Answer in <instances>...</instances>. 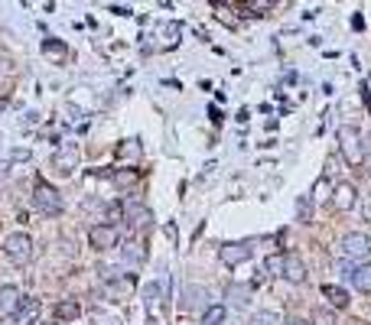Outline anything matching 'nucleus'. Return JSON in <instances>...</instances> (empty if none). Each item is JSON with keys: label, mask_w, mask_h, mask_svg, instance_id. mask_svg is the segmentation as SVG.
Masks as SVG:
<instances>
[{"label": "nucleus", "mask_w": 371, "mask_h": 325, "mask_svg": "<svg viewBox=\"0 0 371 325\" xmlns=\"http://www.w3.org/2000/svg\"><path fill=\"white\" fill-rule=\"evenodd\" d=\"M335 140H339V153L346 156L348 166H359L361 160H365V143H361V134L359 127H339V134H335Z\"/></svg>", "instance_id": "obj_1"}, {"label": "nucleus", "mask_w": 371, "mask_h": 325, "mask_svg": "<svg viewBox=\"0 0 371 325\" xmlns=\"http://www.w3.org/2000/svg\"><path fill=\"white\" fill-rule=\"evenodd\" d=\"M33 205H36L43 215H59V212H62L59 192H56L49 182H36V192H33Z\"/></svg>", "instance_id": "obj_2"}, {"label": "nucleus", "mask_w": 371, "mask_h": 325, "mask_svg": "<svg viewBox=\"0 0 371 325\" xmlns=\"http://www.w3.org/2000/svg\"><path fill=\"white\" fill-rule=\"evenodd\" d=\"M3 250H7V257L13 263L33 261V241H30V234H10V238L3 241Z\"/></svg>", "instance_id": "obj_3"}, {"label": "nucleus", "mask_w": 371, "mask_h": 325, "mask_svg": "<svg viewBox=\"0 0 371 325\" xmlns=\"http://www.w3.org/2000/svg\"><path fill=\"white\" fill-rule=\"evenodd\" d=\"M251 254H254L251 241H232V244H222V248H218V261H222L225 267H238V263L251 261Z\"/></svg>", "instance_id": "obj_4"}, {"label": "nucleus", "mask_w": 371, "mask_h": 325, "mask_svg": "<svg viewBox=\"0 0 371 325\" xmlns=\"http://www.w3.org/2000/svg\"><path fill=\"white\" fill-rule=\"evenodd\" d=\"M342 254H346L348 261H365L371 254V238L361 234V231H352V234L342 238Z\"/></svg>", "instance_id": "obj_5"}, {"label": "nucleus", "mask_w": 371, "mask_h": 325, "mask_svg": "<svg viewBox=\"0 0 371 325\" xmlns=\"http://www.w3.org/2000/svg\"><path fill=\"white\" fill-rule=\"evenodd\" d=\"M88 241H91V248L95 250H111V248H117L121 234H117V228L114 225H95L91 231H88Z\"/></svg>", "instance_id": "obj_6"}, {"label": "nucleus", "mask_w": 371, "mask_h": 325, "mask_svg": "<svg viewBox=\"0 0 371 325\" xmlns=\"http://www.w3.org/2000/svg\"><path fill=\"white\" fill-rule=\"evenodd\" d=\"M329 202H333L335 212H352V208H355V202H359V192H355L352 182H339V186L333 189Z\"/></svg>", "instance_id": "obj_7"}, {"label": "nucleus", "mask_w": 371, "mask_h": 325, "mask_svg": "<svg viewBox=\"0 0 371 325\" xmlns=\"http://www.w3.org/2000/svg\"><path fill=\"white\" fill-rule=\"evenodd\" d=\"M52 166H56V173H59V176H72L75 166H78V147L65 143V150H56V156H52Z\"/></svg>", "instance_id": "obj_8"}, {"label": "nucleus", "mask_w": 371, "mask_h": 325, "mask_svg": "<svg viewBox=\"0 0 371 325\" xmlns=\"http://www.w3.org/2000/svg\"><path fill=\"white\" fill-rule=\"evenodd\" d=\"M284 280H290V283H303L306 280V263L300 261L297 254H286L284 257Z\"/></svg>", "instance_id": "obj_9"}, {"label": "nucleus", "mask_w": 371, "mask_h": 325, "mask_svg": "<svg viewBox=\"0 0 371 325\" xmlns=\"http://www.w3.org/2000/svg\"><path fill=\"white\" fill-rule=\"evenodd\" d=\"M20 289L16 287H0V315H13L16 306H20Z\"/></svg>", "instance_id": "obj_10"}, {"label": "nucleus", "mask_w": 371, "mask_h": 325, "mask_svg": "<svg viewBox=\"0 0 371 325\" xmlns=\"http://www.w3.org/2000/svg\"><path fill=\"white\" fill-rule=\"evenodd\" d=\"M322 296L329 300V306L333 309H346L348 306V293L342 287H333V283H322Z\"/></svg>", "instance_id": "obj_11"}, {"label": "nucleus", "mask_w": 371, "mask_h": 325, "mask_svg": "<svg viewBox=\"0 0 371 325\" xmlns=\"http://www.w3.org/2000/svg\"><path fill=\"white\" fill-rule=\"evenodd\" d=\"M205 289L202 287H186V309H199V313H205L209 309V302H205Z\"/></svg>", "instance_id": "obj_12"}, {"label": "nucleus", "mask_w": 371, "mask_h": 325, "mask_svg": "<svg viewBox=\"0 0 371 325\" xmlns=\"http://www.w3.org/2000/svg\"><path fill=\"white\" fill-rule=\"evenodd\" d=\"M225 296H228V302H232L235 309H247V302H251V289L241 287V283H232Z\"/></svg>", "instance_id": "obj_13"}, {"label": "nucleus", "mask_w": 371, "mask_h": 325, "mask_svg": "<svg viewBox=\"0 0 371 325\" xmlns=\"http://www.w3.org/2000/svg\"><path fill=\"white\" fill-rule=\"evenodd\" d=\"M352 280V287L361 289V293H371V263H361V267H355V274L348 276Z\"/></svg>", "instance_id": "obj_14"}, {"label": "nucleus", "mask_w": 371, "mask_h": 325, "mask_svg": "<svg viewBox=\"0 0 371 325\" xmlns=\"http://www.w3.org/2000/svg\"><path fill=\"white\" fill-rule=\"evenodd\" d=\"M78 315H82V306H78L75 300H65V302L56 306V319H62V322H75Z\"/></svg>", "instance_id": "obj_15"}, {"label": "nucleus", "mask_w": 371, "mask_h": 325, "mask_svg": "<svg viewBox=\"0 0 371 325\" xmlns=\"http://www.w3.org/2000/svg\"><path fill=\"white\" fill-rule=\"evenodd\" d=\"M36 309H39V300H20V306H16V322H30V319H33V315H36Z\"/></svg>", "instance_id": "obj_16"}, {"label": "nucleus", "mask_w": 371, "mask_h": 325, "mask_svg": "<svg viewBox=\"0 0 371 325\" xmlns=\"http://www.w3.org/2000/svg\"><path fill=\"white\" fill-rule=\"evenodd\" d=\"M251 325H284V319H280V313H273V309H260V313H254Z\"/></svg>", "instance_id": "obj_17"}, {"label": "nucleus", "mask_w": 371, "mask_h": 325, "mask_svg": "<svg viewBox=\"0 0 371 325\" xmlns=\"http://www.w3.org/2000/svg\"><path fill=\"white\" fill-rule=\"evenodd\" d=\"M202 325H225V306H209L202 313Z\"/></svg>", "instance_id": "obj_18"}, {"label": "nucleus", "mask_w": 371, "mask_h": 325, "mask_svg": "<svg viewBox=\"0 0 371 325\" xmlns=\"http://www.w3.org/2000/svg\"><path fill=\"white\" fill-rule=\"evenodd\" d=\"M297 218L306 225V221H313V199L309 195H300V202H297Z\"/></svg>", "instance_id": "obj_19"}, {"label": "nucleus", "mask_w": 371, "mask_h": 325, "mask_svg": "<svg viewBox=\"0 0 371 325\" xmlns=\"http://www.w3.org/2000/svg\"><path fill=\"white\" fill-rule=\"evenodd\" d=\"M131 225L134 228H147L150 225V212L140 205H131Z\"/></svg>", "instance_id": "obj_20"}, {"label": "nucleus", "mask_w": 371, "mask_h": 325, "mask_svg": "<svg viewBox=\"0 0 371 325\" xmlns=\"http://www.w3.org/2000/svg\"><path fill=\"white\" fill-rule=\"evenodd\" d=\"M157 302H160V287L157 283H147L144 287V306L147 309H157Z\"/></svg>", "instance_id": "obj_21"}, {"label": "nucleus", "mask_w": 371, "mask_h": 325, "mask_svg": "<svg viewBox=\"0 0 371 325\" xmlns=\"http://www.w3.org/2000/svg\"><path fill=\"white\" fill-rule=\"evenodd\" d=\"M43 52H46L49 59H65V46H59L56 39H46V43H43Z\"/></svg>", "instance_id": "obj_22"}, {"label": "nucleus", "mask_w": 371, "mask_h": 325, "mask_svg": "<svg viewBox=\"0 0 371 325\" xmlns=\"http://www.w3.org/2000/svg\"><path fill=\"white\" fill-rule=\"evenodd\" d=\"M313 325H335V313L333 309H326V306H319L316 315H313Z\"/></svg>", "instance_id": "obj_23"}, {"label": "nucleus", "mask_w": 371, "mask_h": 325, "mask_svg": "<svg viewBox=\"0 0 371 325\" xmlns=\"http://www.w3.org/2000/svg\"><path fill=\"white\" fill-rule=\"evenodd\" d=\"M267 270H271L273 276H280L284 274V257H271V261H267Z\"/></svg>", "instance_id": "obj_24"}, {"label": "nucleus", "mask_w": 371, "mask_h": 325, "mask_svg": "<svg viewBox=\"0 0 371 325\" xmlns=\"http://www.w3.org/2000/svg\"><path fill=\"white\" fill-rule=\"evenodd\" d=\"M114 182H121V186H134L137 173H114Z\"/></svg>", "instance_id": "obj_25"}, {"label": "nucleus", "mask_w": 371, "mask_h": 325, "mask_svg": "<svg viewBox=\"0 0 371 325\" xmlns=\"http://www.w3.org/2000/svg\"><path fill=\"white\" fill-rule=\"evenodd\" d=\"M329 192H333V186H329L326 179H319V182H316V199H329Z\"/></svg>", "instance_id": "obj_26"}, {"label": "nucleus", "mask_w": 371, "mask_h": 325, "mask_svg": "<svg viewBox=\"0 0 371 325\" xmlns=\"http://www.w3.org/2000/svg\"><path fill=\"white\" fill-rule=\"evenodd\" d=\"M124 257H127V261H140V250H137V244H127V248H124Z\"/></svg>", "instance_id": "obj_27"}, {"label": "nucleus", "mask_w": 371, "mask_h": 325, "mask_svg": "<svg viewBox=\"0 0 371 325\" xmlns=\"http://www.w3.org/2000/svg\"><path fill=\"white\" fill-rule=\"evenodd\" d=\"M166 238H170V244H176V225H166Z\"/></svg>", "instance_id": "obj_28"}, {"label": "nucleus", "mask_w": 371, "mask_h": 325, "mask_svg": "<svg viewBox=\"0 0 371 325\" xmlns=\"http://www.w3.org/2000/svg\"><path fill=\"white\" fill-rule=\"evenodd\" d=\"M286 325H313V322H306V319H300V315H293V319H290Z\"/></svg>", "instance_id": "obj_29"}, {"label": "nucleus", "mask_w": 371, "mask_h": 325, "mask_svg": "<svg viewBox=\"0 0 371 325\" xmlns=\"http://www.w3.org/2000/svg\"><path fill=\"white\" fill-rule=\"evenodd\" d=\"M365 221H371V199L365 202Z\"/></svg>", "instance_id": "obj_30"}, {"label": "nucleus", "mask_w": 371, "mask_h": 325, "mask_svg": "<svg viewBox=\"0 0 371 325\" xmlns=\"http://www.w3.org/2000/svg\"><path fill=\"white\" fill-rule=\"evenodd\" d=\"M3 108H7V101H0V111H3Z\"/></svg>", "instance_id": "obj_31"}, {"label": "nucleus", "mask_w": 371, "mask_h": 325, "mask_svg": "<svg viewBox=\"0 0 371 325\" xmlns=\"http://www.w3.org/2000/svg\"><path fill=\"white\" fill-rule=\"evenodd\" d=\"M368 88H371V78H368Z\"/></svg>", "instance_id": "obj_32"}]
</instances>
